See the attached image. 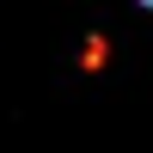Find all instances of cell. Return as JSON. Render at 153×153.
I'll use <instances>...</instances> for the list:
<instances>
[{"mask_svg":"<svg viewBox=\"0 0 153 153\" xmlns=\"http://www.w3.org/2000/svg\"><path fill=\"white\" fill-rule=\"evenodd\" d=\"M104 55H110V43H104V37H86V49H80V68H104Z\"/></svg>","mask_w":153,"mask_h":153,"instance_id":"1","label":"cell"}]
</instances>
